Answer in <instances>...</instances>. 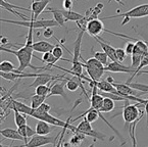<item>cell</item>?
Returning <instances> with one entry per match:
<instances>
[{
  "label": "cell",
  "instance_id": "1",
  "mask_svg": "<svg viewBox=\"0 0 148 147\" xmlns=\"http://www.w3.org/2000/svg\"><path fill=\"white\" fill-rule=\"evenodd\" d=\"M34 29L29 28V33L27 36L26 43L22 47H18L16 49H10V48L4 47L1 45L0 50L1 52H7V53L13 54L18 60V67L14 71V73H22L25 71L27 67H31V69H35V71H45V69H49V67H37L32 65L31 60L34 57V48H33V33H34Z\"/></svg>",
  "mask_w": 148,
  "mask_h": 147
},
{
  "label": "cell",
  "instance_id": "2",
  "mask_svg": "<svg viewBox=\"0 0 148 147\" xmlns=\"http://www.w3.org/2000/svg\"><path fill=\"white\" fill-rule=\"evenodd\" d=\"M86 31L84 30H80L78 34V37H77L76 42H75V48H74V54H73V59H72V69H63V67H57V65H54V67L60 69V71H64V73L68 74H72L73 76L78 77V78H81L84 76L83 75V63H80L81 59V45H82V39H83V35Z\"/></svg>",
  "mask_w": 148,
  "mask_h": 147
},
{
  "label": "cell",
  "instance_id": "3",
  "mask_svg": "<svg viewBox=\"0 0 148 147\" xmlns=\"http://www.w3.org/2000/svg\"><path fill=\"white\" fill-rule=\"evenodd\" d=\"M30 117H34V119L38 120V121H44L46 123L50 124L52 126H55V127H60L62 129H68V130H71L73 132H76L77 131V127L72 125L71 123V117L68 121H61V120L57 119V117H53L52 115H50L49 113H44V111H40L39 109H34L33 108L32 113H31Z\"/></svg>",
  "mask_w": 148,
  "mask_h": 147
},
{
  "label": "cell",
  "instance_id": "4",
  "mask_svg": "<svg viewBox=\"0 0 148 147\" xmlns=\"http://www.w3.org/2000/svg\"><path fill=\"white\" fill-rule=\"evenodd\" d=\"M82 59V57H81ZM84 69L87 71V75L89 78L93 81H100V79L103 77V74L105 71V65H102L99 60L95 58V57H91V58L84 60L82 59Z\"/></svg>",
  "mask_w": 148,
  "mask_h": 147
},
{
  "label": "cell",
  "instance_id": "5",
  "mask_svg": "<svg viewBox=\"0 0 148 147\" xmlns=\"http://www.w3.org/2000/svg\"><path fill=\"white\" fill-rule=\"evenodd\" d=\"M1 23H8V24H14L18 26L36 29H45L48 27H58L59 24L54 20H28V21H12V20H4L1 19ZM60 27V26H59Z\"/></svg>",
  "mask_w": 148,
  "mask_h": 147
},
{
  "label": "cell",
  "instance_id": "6",
  "mask_svg": "<svg viewBox=\"0 0 148 147\" xmlns=\"http://www.w3.org/2000/svg\"><path fill=\"white\" fill-rule=\"evenodd\" d=\"M125 103H126V105L124 106L122 115L125 122V125H126V127H128L132 123L137 121L138 119H142L144 115L141 110H140L138 102L135 104H130L129 101H126Z\"/></svg>",
  "mask_w": 148,
  "mask_h": 147
},
{
  "label": "cell",
  "instance_id": "7",
  "mask_svg": "<svg viewBox=\"0 0 148 147\" xmlns=\"http://www.w3.org/2000/svg\"><path fill=\"white\" fill-rule=\"evenodd\" d=\"M148 16V3L145 4H140L134 8L130 9L127 12L119 13L116 15H111V16H104L101 20H110V19H116V17H123V19H139V17Z\"/></svg>",
  "mask_w": 148,
  "mask_h": 147
},
{
  "label": "cell",
  "instance_id": "8",
  "mask_svg": "<svg viewBox=\"0 0 148 147\" xmlns=\"http://www.w3.org/2000/svg\"><path fill=\"white\" fill-rule=\"evenodd\" d=\"M75 133H82L85 136H90L93 137L95 139H99L101 141H104L106 139V135L101 133L100 131H96L94 129H92L91 123L87 121V120L84 117V120L77 126V131Z\"/></svg>",
  "mask_w": 148,
  "mask_h": 147
},
{
  "label": "cell",
  "instance_id": "9",
  "mask_svg": "<svg viewBox=\"0 0 148 147\" xmlns=\"http://www.w3.org/2000/svg\"><path fill=\"white\" fill-rule=\"evenodd\" d=\"M60 134H57L56 136H54V137L47 136V135L36 134L35 136H33L32 138L28 141V143L25 145V147H43L48 144H55L57 138L60 136Z\"/></svg>",
  "mask_w": 148,
  "mask_h": 147
},
{
  "label": "cell",
  "instance_id": "10",
  "mask_svg": "<svg viewBox=\"0 0 148 147\" xmlns=\"http://www.w3.org/2000/svg\"><path fill=\"white\" fill-rule=\"evenodd\" d=\"M105 31L104 24H103L102 20L97 17V19H93L90 20L87 23V27H86V32L90 35L91 37L95 38V37H99V35L102 32Z\"/></svg>",
  "mask_w": 148,
  "mask_h": 147
},
{
  "label": "cell",
  "instance_id": "11",
  "mask_svg": "<svg viewBox=\"0 0 148 147\" xmlns=\"http://www.w3.org/2000/svg\"><path fill=\"white\" fill-rule=\"evenodd\" d=\"M61 79H68L64 78V76H53L50 74H44V73H39L37 77L35 78V80L33 81V83H31L29 85V87H38L40 85H47L48 83L54 82L55 80H61Z\"/></svg>",
  "mask_w": 148,
  "mask_h": 147
},
{
  "label": "cell",
  "instance_id": "12",
  "mask_svg": "<svg viewBox=\"0 0 148 147\" xmlns=\"http://www.w3.org/2000/svg\"><path fill=\"white\" fill-rule=\"evenodd\" d=\"M51 0H36L32 1L31 4V20H37V17L44 12V9L47 7V5L50 3Z\"/></svg>",
  "mask_w": 148,
  "mask_h": 147
},
{
  "label": "cell",
  "instance_id": "13",
  "mask_svg": "<svg viewBox=\"0 0 148 147\" xmlns=\"http://www.w3.org/2000/svg\"><path fill=\"white\" fill-rule=\"evenodd\" d=\"M61 80H63V81H60V83H58L59 80H55L54 82H53L52 86H51L50 93L48 94L47 98L50 97V96H61L65 101H69L68 95H66L65 90H64V83H63L68 80V79H61Z\"/></svg>",
  "mask_w": 148,
  "mask_h": 147
},
{
  "label": "cell",
  "instance_id": "14",
  "mask_svg": "<svg viewBox=\"0 0 148 147\" xmlns=\"http://www.w3.org/2000/svg\"><path fill=\"white\" fill-rule=\"evenodd\" d=\"M105 71L133 74L135 71V69L132 65H122V63H119V61H111L105 67Z\"/></svg>",
  "mask_w": 148,
  "mask_h": 147
},
{
  "label": "cell",
  "instance_id": "15",
  "mask_svg": "<svg viewBox=\"0 0 148 147\" xmlns=\"http://www.w3.org/2000/svg\"><path fill=\"white\" fill-rule=\"evenodd\" d=\"M95 40L97 41V43L100 45L101 49L105 52V53L108 55L109 59L111 61H118V57H116V48L112 47L110 44L106 43V42H103L102 39H100L99 37H95Z\"/></svg>",
  "mask_w": 148,
  "mask_h": 147
},
{
  "label": "cell",
  "instance_id": "16",
  "mask_svg": "<svg viewBox=\"0 0 148 147\" xmlns=\"http://www.w3.org/2000/svg\"><path fill=\"white\" fill-rule=\"evenodd\" d=\"M0 134H1V137H3V138L11 139V140L24 141V144H25V142H26V139L24 138V136H22V135L20 134V132H18V130H13V129H9V128H7V129H3V130H1Z\"/></svg>",
  "mask_w": 148,
  "mask_h": 147
},
{
  "label": "cell",
  "instance_id": "17",
  "mask_svg": "<svg viewBox=\"0 0 148 147\" xmlns=\"http://www.w3.org/2000/svg\"><path fill=\"white\" fill-rule=\"evenodd\" d=\"M92 82L94 83V84L97 86L98 90L102 91V92H109V93H116L118 94V90H116V88L114 86H113L112 84H111L110 82H108V81H93L92 80Z\"/></svg>",
  "mask_w": 148,
  "mask_h": 147
},
{
  "label": "cell",
  "instance_id": "18",
  "mask_svg": "<svg viewBox=\"0 0 148 147\" xmlns=\"http://www.w3.org/2000/svg\"><path fill=\"white\" fill-rule=\"evenodd\" d=\"M55 46L53 44L49 43L47 41H38L33 43V48L35 52H40V53H45V52L52 51Z\"/></svg>",
  "mask_w": 148,
  "mask_h": 147
},
{
  "label": "cell",
  "instance_id": "19",
  "mask_svg": "<svg viewBox=\"0 0 148 147\" xmlns=\"http://www.w3.org/2000/svg\"><path fill=\"white\" fill-rule=\"evenodd\" d=\"M18 131L20 132V134L22 135V136H24V138L26 139V142H25L24 145H26L27 143H28V141L30 140L33 136H35V135L37 134L36 130H34V129H32L30 126H28V124L22 126V127H18Z\"/></svg>",
  "mask_w": 148,
  "mask_h": 147
},
{
  "label": "cell",
  "instance_id": "20",
  "mask_svg": "<svg viewBox=\"0 0 148 147\" xmlns=\"http://www.w3.org/2000/svg\"><path fill=\"white\" fill-rule=\"evenodd\" d=\"M35 130L37 132V134L39 135H48L53 130V127L52 125L50 126V124L46 123L44 121H38Z\"/></svg>",
  "mask_w": 148,
  "mask_h": 147
},
{
  "label": "cell",
  "instance_id": "21",
  "mask_svg": "<svg viewBox=\"0 0 148 147\" xmlns=\"http://www.w3.org/2000/svg\"><path fill=\"white\" fill-rule=\"evenodd\" d=\"M61 13L63 14V16L65 17V21H72V22H78V21L84 19L85 15L81 14V13L75 12L73 10H66V9H59Z\"/></svg>",
  "mask_w": 148,
  "mask_h": 147
},
{
  "label": "cell",
  "instance_id": "22",
  "mask_svg": "<svg viewBox=\"0 0 148 147\" xmlns=\"http://www.w3.org/2000/svg\"><path fill=\"white\" fill-rule=\"evenodd\" d=\"M0 6H1V8H2V9L9 11V12H11L12 14L16 15V16H21L23 19V21H28V20H27L26 15L22 14V13H20L18 11H16L18 9L12 8V7L9 5V2H8V1H6V0H0Z\"/></svg>",
  "mask_w": 148,
  "mask_h": 147
},
{
  "label": "cell",
  "instance_id": "23",
  "mask_svg": "<svg viewBox=\"0 0 148 147\" xmlns=\"http://www.w3.org/2000/svg\"><path fill=\"white\" fill-rule=\"evenodd\" d=\"M43 58H41L40 60L43 61L44 63H46V65H48V67L50 69L51 67H54L55 63L58 61V59L56 58V57L53 55V53L51 51L49 52H45V53H43Z\"/></svg>",
  "mask_w": 148,
  "mask_h": 147
},
{
  "label": "cell",
  "instance_id": "24",
  "mask_svg": "<svg viewBox=\"0 0 148 147\" xmlns=\"http://www.w3.org/2000/svg\"><path fill=\"white\" fill-rule=\"evenodd\" d=\"M44 12H51L53 14V17H54V21H56V22L58 23L59 26L60 27L64 26V23L66 22V21H65V17L63 16L62 13L59 11L58 8H49L46 11H44Z\"/></svg>",
  "mask_w": 148,
  "mask_h": 147
},
{
  "label": "cell",
  "instance_id": "25",
  "mask_svg": "<svg viewBox=\"0 0 148 147\" xmlns=\"http://www.w3.org/2000/svg\"><path fill=\"white\" fill-rule=\"evenodd\" d=\"M114 100L110 99L108 97H104V101H103V105L100 109V113H110L111 110L114 109L116 107V103H114Z\"/></svg>",
  "mask_w": 148,
  "mask_h": 147
},
{
  "label": "cell",
  "instance_id": "26",
  "mask_svg": "<svg viewBox=\"0 0 148 147\" xmlns=\"http://www.w3.org/2000/svg\"><path fill=\"white\" fill-rule=\"evenodd\" d=\"M47 98V96L43 95H38V94H34L31 96V107L34 109H37L42 103L45 102V99Z\"/></svg>",
  "mask_w": 148,
  "mask_h": 147
},
{
  "label": "cell",
  "instance_id": "27",
  "mask_svg": "<svg viewBox=\"0 0 148 147\" xmlns=\"http://www.w3.org/2000/svg\"><path fill=\"white\" fill-rule=\"evenodd\" d=\"M14 111V123L16 127H22L24 125H27V117L24 115V113H18V110H13Z\"/></svg>",
  "mask_w": 148,
  "mask_h": 147
},
{
  "label": "cell",
  "instance_id": "28",
  "mask_svg": "<svg viewBox=\"0 0 148 147\" xmlns=\"http://www.w3.org/2000/svg\"><path fill=\"white\" fill-rule=\"evenodd\" d=\"M15 69H16L11 61L3 60L0 63V71H2V73H10V71H14Z\"/></svg>",
  "mask_w": 148,
  "mask_h": 147
},
{
  "label": "cell",
  "instance_id": "29",
  "mask_svg": "<svg viewBox=\"0 0 148 147\" xmlns=\"http://www.w3.org/2000/svg\"><path fill=\"white\" fill-rule=\"evenodd\" d=\"M85 135L82 134V133H75L74 136L71 138L70 140V144L73 145V146H80L81 143L83 142L84 139H85Z\"/></svg>",
  "mask_w": 148,
  "mask_h": 147
},
{
  "label": "cell",
  "instance_id": "30",
  "mask_svg": "<svg viewBox=\"0 0 148 147\" xmlns=\"http://www.w3.org/2000/svg\"><path fill=\"white\" fill-rule=\"evenodd\" d=\"M93 57H95L97 60H99L100 61L102 65H104L105 67H106L107 65H108V55H107L106 53H105L104 51H95L94 52V56Z\"/></svg>",
  "mask_w": 148,
  "mask_h": 147
},
{
  "label": "cell",
  "instance_id": "31",
  "mask_svg": "<svg viewBox=\"0 0 148 147\" xmlns=\"http://www.w3.org/2000/svg\"><path fill=\"white\" fill-rule=\"evenodd\" d=\"M50 90H51V86H48V85H40V86L35 88V94L48 96V94L50 93Z\"/></svg>",
  "mask_w": 148,
  "mask_h": 147
},
{
  "label": "cell",
  "instance_id": "32",
  "mask_svg": "<svg viewBox=\"0 0 148 147\" xmlns=\"http://www.w3.org/2000/svg\"><path fill=\"white\" fill-rule=\"evenodd\" d=\"M127 84H128L131 88H133L134 90L141 91V92H143V93H148V85L142 84V83H133V82L127 83Z\"/></svg>",
  "mask_w": 148,
  "mask_h": 147
},
{
  "label": "cell",
  "instance_id": "33",
  "mask_svg": "<svg viewBox=\"0 0 148 147\" xmlns=\"http://www.w3.org/2000/svg\"><path fill=\"white\" fill-rule=\"evenodd\" d=\"M53 53V55H54L55 57H56L58 60H64V61H71L70 59H64L62 58V55H63V50L62 48L60 47L59 45H55V47L53 48V50L51 51Z\"/></svg>",
  "mask_w": 148,
  "mask_h": 147
},
{
  "label": "cell",
  "instance_id": "34",
  "mask_svg": "<svg viewBox=\"0 0 148 147\" xmlns=\"http://www.w3.org/2000/svg\"><path fill=\"white\" fill-rule=\"evenodd\" d=\"M116 57H118L119 63L125 61V59H126V57H127L126 50L123 49V48H116Z\"/></svg>",
  "mask_w": 148,
  "mask_h": 147
},
{
  "label": "cell",
  "instance_id": "35",
  "mask_svg": "<svg viewBox=\"0 0 148 147\" xmlns=\"http://www.w3.org/2000/svg\"><path fill=\"white\" fill-rule=\"evenodd\" d=\"M53 35H54V31H53V29L51 28V27H48V28H45L43 29V36L44 38H51V37H53Z\"/></svg>",
  "mask_w": 148,
  "mask_h": 147
},
{
  "label": "cell",
  "instance_id": "36",
  "mask_svg": "<svg viewBox=\"0 0 148 147\" xmlns=\"http://www.w3.org/2000/svg\"><path fill=\"white\" fill-rule=\"evenodd\" d=\"M134 47H135V44H134L133 42H127L126 48H125L127 55H132V54H133V52H134Z\"/></svg>",
  "mask_w": 148,
  "mask_h": 147
},
{
  "label": "cell",
  "instance_id": "37",
  "mask_svg": "<svg viewBox=\"0 0 148 147\" xmlns=\"http://www.w3.org/2000/svg\"><path fill=\"white\" fill-rule=\"evenodd\" d=\"M63 8L66 10H72L73 5H74V0H63Z\"/></svg>",
  "mask_w": 148,
  "mask_h": 147
},
{
  "label": "cell",
  "instance_id": "38",
  "mask_svg": "<svg viewBox=\"0 0 148 147\" xmlns=\"http://www.w3.org/2000/svg\"><path fill=\"white\" fill-rule=\"evenodd\" d=\"M37 109H39L40 111H44V113H49L50 109H51V106L49 105V104H47V103L44 102V103H42L41 105L37 108Z\"/></svg>",
  "mask_w": 148,
  "mask_h": 147
},
{
  "label": "cell",
  "instance_id": "39",
  "mask_svg": "<svg viewBox=\"0 0 148 147\" xmlns=\"http://www.w3.org/2000/svg\"><path fill=\"white\" fill-rule=\"evenodd\" d=\"M65 131H68V129H63V131L61 132L60 136H59V142H58V145H57V147H66L65 145H62V144H61V143H62V140H63V137H64Z\"/></svg>",
  "mask_w": 148,
  "mask_h": 147
},
{
  "label": "cell",
  "instance_id": "40",
  "mask_svg": "<svg viewBox=\"0 0 148 147\" xmlns=\"http://www.w3.org/2000/svg\"><path fill=\"white\" fill-rule=\"evenodd\" d=\"M144 113H145L146 117H147V126H148V99H147V102L144 104Z\"/></svg>",
  "mask_w": 148,
  "mask_h": 147
},
{
  "label": "cell",
  "instance_id": "41",
  "mask_svg": "<svg viewBox=\"0 0 148 147\" xmlns=\"http://www.w3.org/2000/svg\"><path fill=\"white\" fill-rule=\"evenodd\" d=\"M5 43H7V39L6 38H4V37H1V45H4Z\"/></svg>",
  "mask_w": 148,
  "mask_h": 147
},
{
  "label": "cell",
  "instance_id": "42",
  "mask_svg": "<svg viewBox=\"0 0 148 147\" xmlns=\"http://www.w3.org/2000/svg\"><path fill=\"white\" fill-rule=\"evenodd\" d=\"M114 1H116V2H118L119 4H121V5H125V3L123 2L122 0H114Z\"/></svg>",
  "mask_w": 148,
  "mask_h": 147
},
{
  "label": "cell",
  "instance_id": "43",
  "mask_svg": "<svg viewBox=\"0 0 148 147\" xmlns=\"http://www.w3.org/2000/svg\"><path fill=\"white\" fill-rule=\"evenodd\" d=\"M140 74H148V71H140V73L138 75H140Z\"/></svg>",
  "mask_w": 148,
  "mask_h": 147
},
{
  "label": "cell",
  "instance_id": "44",
  "mask_svg": "<svg viewBox=\"0 0 148 147\" xmlns=\"http://www.w3.org/2000/svg\"><path fill=\"white\" fill-rule=\"evenodd\" d=\"M33 1H35V0H33Z\"/></svg>",
  "mask_w": 148,
  "mask_h": 147
}]
</instances>
